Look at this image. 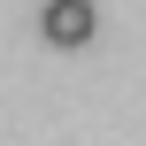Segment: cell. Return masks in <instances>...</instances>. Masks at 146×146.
I'll list each match as a JSON object with an SVG mask.
<instances>
[{
    "label": "cell",
    "instance_id": "cell-1",
    "mask_svg": "<svg viewBox=\"0 0 146 146\" xmlns=\"http://www.w3.org/2000/svg\"><path fill=\"white\" fill-rule=\"evenodd\" d=\"M38 31H46V46H85L100 31V8L92 0H46L38 8Z\"/></svg>",
    "mask_w": 146,
    "mask_h": 146
}]
</instances>
